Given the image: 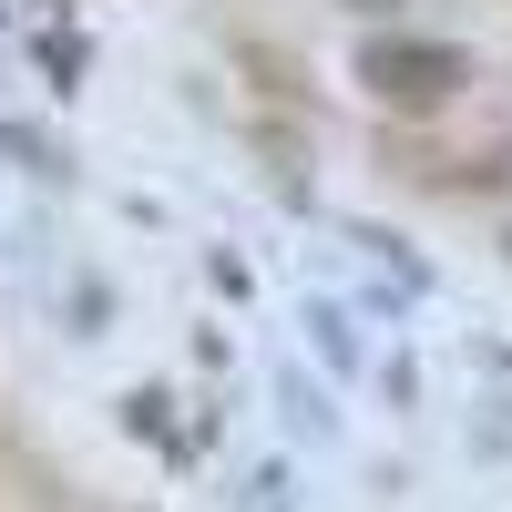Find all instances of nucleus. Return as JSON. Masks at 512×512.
Segmentation results:
<instances>
[{
	"mask_svg": "<svg viewBox=\"0 0 512 512\" xmlns=\"http://www.w3.org/2000/svg\"><path fill=\"white\" fill-rule=\"evenodd\" d=\"M461 82H472V52L451 41H359V93L390 113H441Z\"/></svg>",
	"mask_w": 512,
	"mask_h": 512,
	"instance_id": "nucleus-1",
	"label": "nucleus"
}]
</instances>
